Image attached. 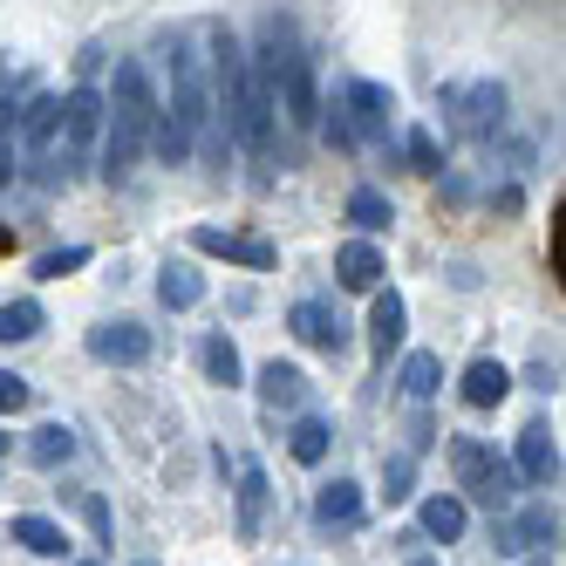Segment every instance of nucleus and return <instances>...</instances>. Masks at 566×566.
Segmentation results:
<instances>
[{"mask_svg": "<svg viewBox=\"0 0 566 566\" xmlns=\"http://www.w3.org/2000/svg\"><path fill=\"white\" fill-rule=\"evenodd\" d=\"M14 130H21V144H28L34 157H55V144H62V96L28 103V109L14 116Z\"/></svg>", "mask_w": 566, "mask_h": 566, "instance_id": "9d476101", "label": "nucleus"}, {"mask_svg": "<svg viewBox=\"0 0 566 566\" xmlns=\"http://www.w3.org/2000/svg\"><path fill=\"white\" fill-rule=\"evenodd\" d=\"M314 518H321V525H355V518H361V484H348V478L321 484V499H314Z\"/></svg>", "mask_w": 566, "mask_h": 566, "instance_id": "f3484780", "label": "nucleus"}, {"mask_svg": "<svg viewBox=\"0 0 566 566\" xmlns=\"http://www.w3.org/2000/svg\"><path fill=\"white\" fill-rule=\"evenodd\" d=\"M410 478H417V458H410V451L389 458V464H382V499H389V505H402V499H410Z\"/></svg>", "mask_w": 566, "mask_h": 566, "instance_id": "bb28decb", "label": "nucleus"}, {"mask_svg": "<svg viewBox=\"0 0 566 566\" xmlns=\"http://www.w3.org/2000/svg\"><path fill=\"white\" fill-rule=\"evenodd\" d=\"M90 355L96 361H144L150 355V328H137V321H103V328H90Z\"/></svg>", "mask_w": 566, "mask_h": 566, "instance_id": "1a4fd4ad", "label": "nucleus"}, {"mask_svg": "<svg viewBox=\"0 0 566 566\" xmlns=\"http://www.w3.org/2000/svg\"><path fill=\"white\" fill-rule=\"evenodd\" d=\"M553 539H559V512H553V505H533V512H525L512 533H505L512 553H518V546H553Z\"/></svg>", "mask_w": 566, "mask_h": 566, "instance_id": "6ab92c4d", "label": "nucleus"}, {"mask_svg": "<svg viewBox=\"0 0 566 566\" xmlns=\"http://www.w3.org/2000/svg\"><path fill=\"white\" fill-rule=\"evenodd\" d=\"M150 124H157V96H150L144 62H116V83L103 96V185H124L137 171Z\"/></svg>", "mask_w": 566, "mask_h": 566, "instance_id": "f03ea898", "label": "nucleus"}, {"mask_svg": "<svg viewBox=\"0 0 566 566\" xmlns=\"http://www.w3.org/2000/svg\"><path fill=\"white\" fill-rule=\"evenodd\" d=\"M206 376H212V382H239V348H232L226 335L206 342Z\"/></svg>", "mask_w": 566, "mask_h": 566, "instance_id": "cd10ccee", "label": "nucleus"}, {"mask_svg": "<svg viewBox=\"0 0 566 566\" xmlns=\"http://www.w3.org/2000/svg\"><path fill=\"white\" fill-rule=\"evenodd\" d=\"M342 116H348L355 144H382L389 124H396V96H389L382 83H348V90H342Z\"/></svg>", "mask_w": 566, "mask_h": 566, "instance_id": "20e7f679", "label": "nucleus"}, {"mask_svg": "<svg viewBox=\"0 0 566 566\" xmlns=\"http://www.w3.org/2000/svg\"><path fill=\"white\" fill-rule=\"evenodd\" d=\"M14 410H28V382L14 369H0V417H14Z\"/></svg>", "mask_w": 566, "mask_h": 566, "instance_id": "7c9ffc66", "label": "nucleus"}, {"mask_svg": "<svg viewBox=\"0 0 566 566\" xmlns=\"http://www.w3.org/2000/svg\"><path fill=\"white\" fill-rule=\"evenodd\" d=\"M69 451H75V437H69V423H42V430H34V443H28V458L42 464V471L69 464Z\"/></svg>", "mask_w": 566, "mask_h": 566, "instance_id": "b1692460", "label": "nucleus"}, {"mask_svg": "<svg viewBox=\"0 0 566 566\" xmlns=\"http://www.w3.org/2000/svg\"><path fill=\"white\" fill-rule=\"evenodd\" d=\"M369 348H376V361H389V348H402V294H376V307H369Z\"/></svg>", "mask_w": 566, "mask_h": 566, "instance_id": "2eb2a0df", "label": "nucleus"}, {"mask_svg": "<svg viewBox=\"0 0 566 566\" xmlns=\"http://www.w3.org/2000/svg\"><path fill=\"white\" fill-rule=\"evenodd\" d=\"M157 301H165V307H198V301H206V280H198L191 266H165V273H157Z\"/></svg>", "mask_w": 566, "mask_h": 566, "instance_id": "aec40b11", "label": "nucleus"}, {"mask_svg": "<svg viewBox=\"0 0 566 566\" xmlns=\"http://www.w3.org/2000/svg\"><path fill=\"white\" fill-rule=\"evenodd\" d=\"M443 103H451V124L464 137H492L505 124V83H471V90H451Z\"/></svg>", "mask_w": 566, "mask_h": 566, "instance_id": "39448f33", "label": "nucleus"}, {"mask_svg": "<svg viewBox=\"0 0 566 566\" xmlns=\"http://www.w3.org/2000/svg\"><path fill=\"white\" fill-rule=\"evenodd\" d=\"M423 533L430 539H464V499H451V492H437V499H423Z\"/></svg>", "mask_w": 566, "mask_h": 566, "instance_id": "a211bd4d", "label": "nucleus"}, {"mask_svg": "<svg viewBox=\"0 0 566 566\" xmlns=\"http://www.w3.org/2000/svg\"><path fill=\"white\" fill-rule=\"evenodd\" d=\"M103 137V96L96 90H69L62 96V157H83Z\"/></svg>", "mask_w": 566, "mask_h": 566, "instance_id": "423d86ee", "label": "nucleus"}, {"mask_svg": "<svg viewBox=\"0 0 566 566\" xmlns=\"http://www.w3.org/2000/svg\"><path fill=\"white\" fill-rule=\"evenodd\" d=\"M402 389H410L417 402H423V396H437V389H443V361H437L430 348H417V355H402Z\"/></svg>", "mask_w": 566, "mask_h": 566, "instance_id": "412c9836", "label": "nucleus"}, {"mask_svg": "<svg viewBox=\"0 0 566 566\" xmlns=\"http://www.w3.org/2000/svg\"><path fill=\"white\" fill-rule=\"evenodd\" d=\"M402 150H410L417 171H443V144H437L430 130H410V137H402Z\"/></svg>", "mask_w": 566, "mask_h": 566, "instance_id": "c85d7f7f", "label": "nucleus"}, {"mask_svg": "<svg viewBox=\"0 0 566 566\" xmlns=\"http://www.w3.org/2000/svg\"><path fill=\"white\" fill-rule=\"evenodd\" d=\"M314 124H321V137H328L335 150H355V130H348V116L335 109V116H314Z\"/></svg>", "mask_w": 566, "mask_h": 566, "instance_id": "2f4dec72", "label": "nucleus"}, {"mask_svg": "<svg viewBox=\"0 0 566 566\" xmlns=\"http://www.w3.org/2000/svg\"><path fill=\"white\" fill-rule=\"evenodd\" d=\"M512 471H518V484H553V478H559V443H553L546 423H525V430H518Z\"/></svg>", "mask_w": 566, "mask_h": 566, "instance_id": "0eeeda50", "label": "nucleus"}, {"mask_svg": "<svg viewBox=\"0 0 566 566\" xmlns=\"http://www.w3.org/2000/svg\"><path fill=\"white\" fill-rule=\"evenodd\" d=\"M294 335L307 342V348H328V355H342V342H348V328H342V314L328 307V301H301L294 314Z\"/></svg>", "mask_w": 566, "mask_h": 566, "instance_id": "9b49d317", "label": "nucleus"}, {"mask_svg": "<svg viewBox=\"0 0 566 566\" xmlns=\"http://www.w3.org/2000/svg\"><path fill=\"white\" fill-rule=\"evenodd\" d=\"M212 116H226V137L253 157L273 144V90L253 75L247 49L226 28H212Z\"/></svg>", "mask_w": 566, "mask_h": 566, "instance_id": "f257e3e1", "label": "nucleus"}, {"mask_svg": "<svg viewBox=\"0 0 566 566\" xmlns=\"http://www.w3.org/2000/svg\"><path fill=\"white\" fill-rule=\"evenodd\" d=\"M348 219H355L361 232H382L396 212H389V198H382V191H369V185H361V191H348Z\"/></svg>", "mask_w": 566, "mask_h": 566, "instance_id": "a878e982", "label": "nucleus"}, {"mask_svg": "<svg viewBox=\"0 0 566 566\" xmlns=\"http://www.w3.org/2000/svg\"><path fill=\"white\" fill-rule=\"evenodd\" d=\"M75 266H90V247H62V253H42V260H34V273H42V280H62V273H75Z\"/></svg>", "mask_w": 566, "mask_h": 566, "instance_id": "c756f323", "label": "nucleus"}, {"mask_svg": "<svg viewBox=\"0 0 566 566\" xmlns=\"http://www.w3.org/2000/svg\"><path fill=\"white\" fill-rule=\"evenodd\" d=\"M14 539H21L28 553H42V559H62V553H69V533H62L55 518H42V512H21V518H14Z\"/></svg>", "mask_w": 566, "mask_h": 566, "instance_id": "dca6fc26", "label": "nucleus"}, {"mask_svg": "<svg viewBox=\"0 0 566 566\" xmlns=\"http://www.w3.org/2000/svg\"><path fill=\"white\" fill-rule=\"evenodd\" d=\"M8 247H14V232H8V226H0V253H8Z\"/></svg>", "mask_w": 566, "mask_h": 566, "instance_id": "473e14b6", "label": "nucleus"}, {"mask_svg": "<svg viewBox=\"0 0 566 566\" xmlns=\"http://www.w3.org/2000/svg\"><path fill=\"white\" fill-rule=\"evenodd\" d=\"M260 505H266V471L260 464H247V471H239V533H260Z\"/></svg>", "mask_w": 566, "mask_h": 566, "instance_id": "5701e85b", "label": "nucleus"}, {"mask_svg": "<svg viewBox=\"0 0 566 566\" xmlns=\"http://www.w3.org/2000/svg\"><path fill=\"white\" fill-rule=\"evenodd\" d=\"M451 464H458V492H464V499L492 505V512H505V505L518 499V471H512V458L492 451V443L458 437V443H451Z\"/></svg>", "mask_w": 566, "mask_h": 566, "instance_id": "7ed1b4c3", "label": "nucleus"}, {"mask_svg": "<svg viewBox=\"0 0 566 566\" xmlns=\"http://www.w3.org/2000/svg\"><path fill=\"white\" fill-rule=\"evenodd\" d=\"M42 335V301H8L0 307V342H34Z\"/></svg>", "mask_w": 566, "mask_h": 566, "instance_id": "393cba45", "label": "nucleus"}, {"mask_svg": "<svg viewBox=\"0 0 566 566\" xmlns=\"http://www.w3.org/2000/svg\"><path fill=\"white\" fill-rule=\"evenodd\" d=\"M410 566H437V559H410Z\"/></svg>", "mask_w": 566, "mask_h": 566, "instance_id": "72a5a7b5", "label": "nucleus"}, {"mask_svg": "<svg viewBox=\"0 0 566 566\" xmlns=\"http://www.w3.org/2000/svg\"><path fill=\"white\" fill-rule=\"evenodd\" d=\"M335 273H342V287L376 294V287H382V253L369 247V239H348V247L335 253Z\"/></svg>", "mask_w": 566, "mask_h": 566, "instance_id": "ddd939ff", "label": "nucleus"}, {"mask_svg": "<svg viewBox=\"0 0 566 566\" xmlns=\"http://www.w3.org/2000/svg\"><path fill=\"white\" fill-rule=\"evenodd\" d=\"M328 443H335L328 423H321V417H301L294 437H287V451H294V464H321V458H328Z\"/></svg>", "mask_w": 566, "mask_h": 566, "instance_id": "4be33fe9", "label": "nucleus"}, {"mask_svg": "<svg viewBox=\"0 0 566 566\" xmlns=\"http://www.w3.org/2000/svg\"><path fill=\"white\" fill-rule=\"evenodd\" d=\"M191 247H198V253H212V260H239V266H253V273L273 266V247H266V239H239V232H219V226H198V232H191Z\"/></svg>", "mask_w": 566, "mask_h": 566, "instance_id": "6e6552de", "label": "nucleus"}, {"mask_svg": "<svg viewBox=\"0 0 566 566\" xmlns=\"http://www.w3.org/2000/svg\"><path fill=\"white\" fill-rule=\"evenodd\" d=\"M0 451H8V437H0Z\"/></svg>", "mask_w": 566, "mask_h": 566, "instance_id": "f704fd0d", "label": "nucleus"}, {"mask_svg": "<svg viewBox=\"0 0 566 566\" xmlns=\"http://www.w3.org/2000/svg\"><path fill=\"white\" fill-rule=\"evenodd\" d=\"M505 396H512V369L492 361V355H478L471 369H464V402H471V410H499Z\"/></svg>", "mask_w": 566, "mask_h": 566, "instance_id": "f8f14e48", "label": "nucleus"}, {"mask_svg": "<svg viewBox=\"0 0 566 566\" xmlns=\"http://www.w3.org/2000/svg\"><path fill=\"white\" fill-rule=\"evenodd\" d=\"M301 396H307V376L294 369V361H266L260 369V402L266 410H294Z\"/></svg>", "mask_w": 566, "mask_h": 566, "instance_id": "4468645a", "label": "nucleus"}]
</instances>
